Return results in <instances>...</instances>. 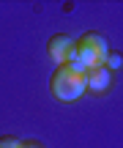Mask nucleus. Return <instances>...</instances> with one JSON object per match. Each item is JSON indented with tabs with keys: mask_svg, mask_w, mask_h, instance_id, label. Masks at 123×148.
Listing matches in <instances>:
<instances>
[{
	"mask_svg": "<svg viewBox=\"0 0 123 148\" xmlns=\"http://www.w3.org/2000/svg\"><path fill=\"white\" fill-rule=\"evenodd\" d=\"M49 90L58 101H77L85 93V71L77 63L55 66L52 77H49Z\"/></svg>",
	"mask_w": 123,
	"mask_h": 148,
	"instance_id": "f257e3e1",
	"label": "nucleus"
},
{
	"mask_svg": "<svg viewBox=\"0 0 123 148\" xmlns=\"http://www.w3.org/2000/svg\"><path fill=\"white\" fill-rule=\"evenodd\" d=\"M19 148H44L38 140H19Z\"/></svg>",
	"mask_w": 123,
	"mask_h": 148,
	"instance_id": "0eeeda50",
	"label": "nucleus"
},
{
	"mask_svg": "<svg viewBox=\"0 0 123 148\" xmlns=\"http://www.w3.org/2000/svg\"><path fill=\"white\" fill-rule=\"evenodd\" d=\"M112 85V71L107 66H96V69L85 71V90H93V93H104Z\"/></svg>",
	"mask_w": 123,
	"mask_h": 148,
	"instance_id": "20e7f679",
	"label": "nucleus"
},
{
	"mask_svg": "<svg viewBox=\"0 0 123 148\" xmlns=\"http://www.w3.org/2000/svg\"><path fill=\"white\" fill-rule=\"evenodd\" d=\"M104 66L112 71L115 66H120V55H118V52H109V55H107V60H104Z\"/></svg>",
	"mask_w": 123,
	"mask_h": 148,
	"instance_id": "39448f33",
	"label": "nucleus"
},
{
	"mask_svg": "<svg viewBox=\"0 0 123 148\" xmlns=\"http://www.w3.org/2000/svg\"><path fill=\"white\" fill-rule=\"evenodd\" d=\"M47 52H49V58L55 60V66L74 63V55H77V38H74V36H66V33H58V36L49 38Z\"/></svg>",
	"mask_w": 123,
	"mask_h": 148,
	"instance_id": "7ed1b4c3",
	"label": "nucleus"
},
{
	"mask_svg": "<svg viewBox=\"0 0 123 148\" xmlns=\"http://www.w3.org/2000/svg\"><path fill=\"white\" fill-rule=\"evenodd\" d=\"M107 55H109V44H107V38H104L101 33L88 30V33H82V36L77 38V55H74V63L80 66L82 71L96 69V66H104Z\"/></svg>",
	"mask_w": 123,
	"mask_h": 148,
	"instance_id": "f03ea898",
	"label": "nucleus"
},
{
	"mask_svg": "<svg viewBox=\"0 0 123 148\" xmlns=\"http://www.w3.org/2000/svg\"><path fill=\"white\" fill-rule=\"evenodd\" d=\"M0 148H19L16 137H0Z\"/></svg>",
	"mask_w": 123,
	"mask_h": 148,
	"instance_id": "423d86ee",
	"label": "nucleus"
}]
</instances>
